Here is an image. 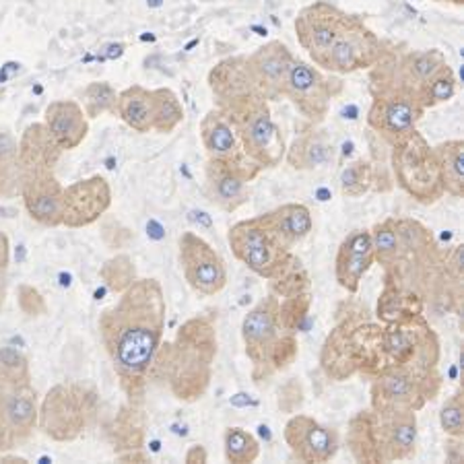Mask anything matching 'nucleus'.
I'll use <instances>...</instances> for the list:
<instances>
[{
  "label": "nucleus",
  "mask_w": 464,
  "mask_h": 464,
  "mask_svg": "<svg viewBox=\"0 0 464 464\" xmlns=\"http://www.w3.org/2000/svg\"><path fill=\"white\" fill-rule=\"evenodd\" d=\"M21 198L25 211L44 227L63 226L64 186L58 182L54 169H35L24 176Z\"/></svg>",
  "instance_id": "obj_14"
},
{
  "label": "nucleus",
  "mask_w": 464,
  "mask_h": 464,
  "mask_svg": "<svg viewBox=\"0 0 464 464\" xmlns=\"http://www.w3.org/2000/svg\"><path fill=\"white\" fill-rule=\"evenodd\" d=\"M118 92L106 81H93L81 93V108L89 120L100 118L103 114H114L116 111Z\"/></svg>",
  "instance_id": "obj_30"
},
{
  "label": "nucleus",
  "mask_w": 464,
  "mask_h": 464,
  "mask_svg": "<svg viewBox=\"0 0 464 464\" xmlns=\"http://www.w3.org/2000/svg\"><path fill=\"white\" fill-rule=\"evenodd\" d=\"M373 262H376V254H373L370 229L351 231V234L341 242L339 252H336V281H339V285L343 289L355 294Z\"/></svg>",
  "instance_id": "obj_18"
},
{
  "label": "nucleus",
  "mask_w": 464,
  "mask_h": 464,
  "mask_svg": "<svg viewBox=\"0 0 464 464\" xmlns=\"http://www.w3.org/2000/svg\"><path fill=\"white\" fill-rule=\"evenodd\" d=\"M153 92V132L169 134L184 122V108L179 97L168 87Z\"/></svg>",
  "instance_id": "obj_28"
},
{
  "label": "nucleus",
  "mask_w": 464,
  "mask_h": 464,
  "mask_svg": "<svg viewBox=\"0 0 464 464\" xmlns=\"http://www.w3.org/2000/svg\"><path fill=\"white\" fill-rule=\"evenodd\" d=\"M372 95L373 100L368 110V126L373 132H378L388 145L392 147L417 130V124L423 118L425 110L415 93L384 89V92H372Z\"/></svg>",
  "instance_id": "obj_10"
},
{
  "label": "nucleus",
  "mask_w": 464,
  "mask_h": 464,
  "mask_svg": "<svg viewBox=\"0 0 464 464\" xmlns=\"http://www.w3.org/2000/svg\"><path fill=\"white\" fill-rule=\"evenodd\" d=\"M234 126L244 153L256 161L258 166L276 168L285 160V139L279 124L275 122L271 106L265 97L254 93L239 97L219 108Z\"/></svg>",
  "instance_id": "obj_2"
},
{
  "label": "nucleus",
  "mask_w": 464,
  "mask_h": 464,
  "mask_svg": "<svg viewBox=\"0 0 464 464\" xmlns=\"http://www.w3.org/2000/svg\"><path fill=\"white\" fill-rule=\"evenodd\" d=\"M248 58V66L254 81H256L258 92L266 102H275L283 97V85H285L289 66L295 56L285 44L273 40L252 52Z\"/></svg>",
  "instance_id": "obj_17"
},
{
  "label": "nucleus",
  "mask_w": 464,
  "mask_h": 464,
  "mask_svg": "<svg viewBox=\"0 0 464 464\" xmlns=\"http://www.w3.org/2000/svg\"><path fill=\"white\" fill-rule=\"evenodd\" d=\"M260 171L262 168L248 155L236 160H207L205 188L208 200L226 213L237 211L248 203V186Z\"/></svg>",
  "instance_id": "obj_11"
},
{
  "label": "nucleus",
  "mask_w": 464,
  "mask_h": 464,
  "mask_svg": "<svg viewBox=\"0 0 464 464\" xmlns=\"http://www.w3.org/2000/svg\"><path fill=\"white\" fill-rule=\"evenodd\" d=\"M343 92L345 83L336 74L324 72L316 64L305 63L297 58L289 66L285 85H283V97L294 103V108L310 124H322L331 111V103Z\"/></svg>",
  "instance_id": "obj_5"
},
{
  "label": "nucleus",
  "mask_w": 464,
  "mask_h": 464,
  "mask_svg": "<svg viewBox=\"0 0 464 464\" xmlns=\"http://www.w3.org/2000/svg\"><path fill=\"white\" fill-rule=\"evenodd\" d=\"M227 239L236 258L265 279H276L291 262V250L273 234L262 215L237 221Z\"/></svg>",
  "instance_id": "obj_6"
},
{
  "label": "nucleus",
  "mask_w": 464,
  "mask_h": 464,
  "mask_svg": "<svg viewBox=\"0 0 464 464\" xmlns=\"http://www.w3.org/2000/svg\"><path fill=\"white\" fill-rule=\"evenodd\" d=\"M40 423V401L32 382H0V452L24 446Z\"/></svg>",
  "instance_id": "obj_9"
},
{
  "label": "nucleus",
  "mask_w": 464,
  "mask_h": 464,
  "mask_svg": "<svg viewBox=\"0 0 464 464\" xmlns=\"http://www.w3.org/2000/svg\"><path fill=\"white\" fill-rule=\"evenodd\" d=\"M208 87H211L215 97V108L226 106V103L246 95H262L256 87V81L252 77L248 58L246 56H231L221 60L208 72Z\"/></svg>",
  "instance_id": "obj_20"
},
{
  "label": "nucleus",
  "mask_w": 464,
  "mask_h": 464,
  "mask_svg": "<svg viewBox=\"0 0 464 464\" xmlns=\"http://www.w3.org/2000/svg\"><path fill=\"white\" fill-rule=\"evenodd\" d=\"M440 425L446 436L454 440H460L464 436V396L460 391L450 396L446 405L441 407Z\"/></svg>",
  "instance_id": "obj_35"
},
{
  "label": "nucleus",
  "mask_w": 464,
  "mask_h": 464,
  "mask_svg": "<svg viewBox=\"0 0 464 464\" xmlns=\"http://www.w3.org/2000/svg\"><path fill=\"white\" fill-rule=\"evenodd\" d=\"M349 13L326 3V0H316L297 13L294 24L297 42L310 54L312 64H318V60L331 50L336 37L349 24Z\"/></svg>",
  "instance_id": "obj_13"
},
{
  "label": "nucleus",
  "mask_w": 464,
  "mask_h": 464,
  "mask_svg": "<svg viewBox=\"0 0 464 464\" xmlns=\"http://www.w3.org/2000/svg\"><path fill=\"white\" fill-rule=\"evenodd\" d=\"M291 454L299 462H328L339 452V433L308 415L291 417L283 431Z\"/></svg>",
  "instance_id": "obj_16"
},
{
  "label": "nucleus",
  "mask_w": 464,
  "mask_h": 464,
  "mask_svg": "<svg viewBox=\"0 0 464 464\" xmlns=\"http://www.w3.org/2000/svg\"><path fill=\"white\" fill-rule=\"evenodd\" d=\"M339 186L343 197L362 198L373 188V166L365 160H355L341 169Z\"/></svg>",
  "instance_id": "obj_32"
},
{
  "label": "nucleus",
  "mask_w": 464,
  "mask_h": 464,
  "mask_svg": "<svg viewBox=\"0 0 464 464\" xmlns=\"http://www.w3.org/2000/svg\"><path fill=\"white\" fill-rule=\"evenodd\" d=\"M19 151V140H14L9 132H0V166L13 161Z\"/></svg>",
  "instance_id": "obj_36"
},
{
  "label": "nucleus",
  "mask_w": 464,
  "mask_h": 464,
  "mask_svg": "<svg viewBox=\"0 0 464 464\" xmlns=\"http://www.w3.org/2000/svg\"><path fill=\"white\" fill-rule=\"evenodd\" d=\"M179 266L184 279L200 295H217L227 285V268L211 244L203 237L186 231L178 242Z\"/></svg>",
  "instance_id": "obj_12"
},
{
  "label": "nucleus",
  "mask_w": 464,
  "mask_h": 464,
  "mask_svg": "<svg viewBox=\"0 0 464 464\" xmlns=\"http://www.w3.org/2000/svg\"><path fill=\"white\" fill-rule=\"evenodd\" d=\"M316 126L318 124H312L308 130L299 134L285 151V160L294 169L312 171L328 166L334 160L331 137L324 130L316 129Z\"/></svg>",
  "instance_id": "obj_23"
},
{
  "label": "nucleus",
  "mask_w": 464,
  "mask_h": 464,
  "mask_svg": "<svg viewBox=\"0 0 464 464\" xmlns=\"http://www.w3.org/2000/svg\"><path fill=\"white\" fill-rule=\"evenodd\" d=\"M433 149L440 160L444 194H450L452 198H464V140L452 139Z\"/></svg>",
  "instance_id": "obj_27"
},
{
  "label": "nucleus",
  "mask_w": 464,
  "mask_h": 464,
  "mask_svg": "<svg viewBox=\"0 0 464 464\" xmlns=\"http://www.w3.org/2000/svg\"><path fill=\"white\" fill-rule=\"evenodd\" d=\"M388 50L391 46L380 40L362 17L351 14L349 24L336 37L331 50L318 60L316 66L324 72L343 77V74L372 69L386 56Z\"/></svg>",
  "instance_id": "obj_7"
},
{
  "label": "nucleus",
  "mask_w": 464,
  "mask_h": 464,
  "mask_svg": "<svg viewBox=\"0 0 464 464\" xmlns=\"http://www.w3.org/2000/svg\"><path fill=\"white\" fill-rule=\"evenodd\" d=\"M456 95V77L450 66H444V69L438 71L433 77L419 89V102H421L423 110L428 111L431 108H438L441 103L450 102Z\"/></svg>",
  "instance_id": "obj_31"
},
{
  "label": "nucleus",
  "mask_w": 464,
  "mask_h": 464,
  "mask_svg": "<svg viewBox=\"0 0 464 464\" xmlns=\"http://www.w3.org/2000/svg\"><path fill=\"white\" fill-rule=\"evenodd\" d=\"M391 161L396 184L417 203L433 205L444 198L438 153L421 132L413 130L409 137L392 145Z\"/></svg>",
  "instance_id": "obj_3"
},
{
  "label": "nucleus",
  "mask_w": 464,
  "mask_h": 464,
  "mask_svg": "<svg viewBox=\"0 0 464 464\" xmlns=\"http://www.w3.org/2000/svg\"><path fill=\"white\" fill-rule=\"evenodd\" d=\"M200 140L208 160H236L246 155L236 129L219 108L207 111L200 120Z\"/></svg>",
  "instance_id": "obj_22"
},
{
  "label": "nucleus",
  "mask_w": 464,
  "mask_h": 464,
  "mask_svg": "<svg viewBox=\"0 0 464 464\" xmlns=\"http://www.w3.org/2000/svg\"><path fill=\"white\" fill-rule=\"evenodd\" d=\"M60 155H63V151L54 143V139L50 137L46 126L32 124L19 140L17 161L21 168V176L35 169H54Z\"/></svg>",
  "instance_id": "obj_24"
},
{
  "label": "nucleus",
  "mask_w": 464,
  "mask_h": 464,
  "mask_svg": "<svg viewBox=\"0 0 464 464\" xmlns=\"http://www.w3.org/2000/svg\"><path fill=\"white\" fill-rule=\"evenodd\" d=\"M262 219L273 234L281 239L283 244L291 250L297 242L308 237L314 229V219L310 208L299 203H287L273 208Z\"/></svg>",
  "instance_id": "obj_25"
},
{
  "label": "nucleus",
  "mask_w": 464,
  "mask_h": 464,
  "mask_svg": "<svg viewBox=\"0 0 464 464\" xmlns=\"http://www.w3.org/2000/svg\"><path fill=\"white\" fill-rule=\"evenodd\" d=\"M226 459L231 464H250L260 456V446L250 431L242 428H227L223 436Z\"/></svg>",
  "instance_id": "obj_33"
},
{
  "label": "nucleus",
  "mask_w": 464,
  "mask_h": 464,
  "mask_svg": "<svg viewBox=\"0 0 464 464\" xmlns=\"http://www.w3.org/2000/svg\"><path fill=\"white\" fill-rule=\"evenodd\" d=\"M370 236L373 254H376L380 265H396V260L402 258V244L396 219H384L382 223H376Z\"/></svg>",
  "instance_id": "obj_29"
},
{
  "label": "nucleus",
  "mask_w": 464,
  "mask_h": 464,
  "mask_svg": "<svg viewBox=\"0 0 464 464\" xmlns=\"http://www.w3.org/2000/svg\"><path fill=\"white\" fill-rule=\"evenodd\" d=\"M42 415V425L46 428V433L58 438L60 430H63L64 423V440H71L77 436V433L85 428V401L81 402V396L72 391V388L58 386L48 394L46 405H44Z\"/></svg>",
  "instance_id": "obj_21"
},
{
  "label": "nucleus",
  "mask_w": 464,
  "mask_h": 464,
  "mask_svg": "<svg viewBox=\"0 0 464 464\" xmlns=\"http://www.w3.org/2000/svg\"><path fill=\"white\" fill-rule=\"evenodd\" d=\"M44 126L60 151H72L83 145L89 134V118L79 102L56 100L44 111Z\"/></svg>",
  "instance_id": "obj_19"
},
{
  "label": "nucleus",
  "mask_w": 464,
  "mask_h": 464,
  "mask_svg": "<svg viewBox=\"0 0 464 464\" xmlns=\"http://www.w3.org/2000/svg\"><path fill=\"white\" fill-rule=\"evenodd\" d=\"M111 207V188L103 176H92L64 186L63 226L87 227Z\"/></svg>",
  "instance_id": "obj_15"
},
{
  "label": "nucleus",
  "mask_w": 464,
  "mask_h": 464,
  "mask_svg": "<svg viewBox=\"0 0 464 464\" xmlns=\"http://www.w3.org/2000/svg\"><path fill=\"white\" fill-rule=\"evenodd\" d=\"M0 382H32V370L17 349H0Z\"/></svg>",
  "instance_id": "obj_34"
},
{
  "label": "nucleus",
  "mask_w": 464,
  "mask_h": 464,
  "mask_svg": "<svg viewBox=\"0 0 464 464\" xmlns=\"http://www.w3.org/2000/svg\"><path fill=\"white\" fill-rule=\"evenodd\" d=\"M430 372L411 370L409 365L388 368L372 384V411L376 413H405L419 411L433 399L438 388L430 384Z\"/></svg>",
  "instance_id": "obj_8"
},
{
  "label": "nucleus",
  "mask_w": 464,
  "mask_h": 464,
  "mask_svg": "<svg viewBox=\"0 0 464 464\" xmlns=\"http://www.w3.org/2000/svg\"><path fill=\"white\" fill-rule=\"evenodd\" d=\"M166 328V297L155 279H139L102 314V341L124 378H139L153 363Z\"/></svg>",
  "instance_id": "obj_1"
},
{
  "label": "nucleus",
  "mask_w": 464,
  "mask_h": 464,
  "mask_svg": "<svg viewBox=\"0 0 464 464\" xmlns=\"http://www.w3.org/2000/svg\"><path fill=\"white\" fill-rule=\"evenodd\" d=\"M122 122L139 134L153 132V92L140 85L126 87L118 92L116 111Z\"/></svg>",
  "instance_id": "obj_26"
},
{
  "label": "nucleus",
  "mask_w": 464,
  "mask_h": 464,
  "mask_svg": "<svg viewBox=\"0 0 464 464\" xmlns=\"http://www.w3.org/2000/svg\"><path fill=\"white\" fill-rule=\"evenodd\" d=\"M9 244H6V237L0 234V266H6V258H9Z\"/></svg>",
  "instance_id": "obj_37"
},
{
  "label": "nucleus",
  "mask_w": 464,
  "mask_h": 464,
  "mask_svg": "<svg viewBox=\"0 0 464 464\" xmlns=\"http://www.w3.org/2000/svg\"><path fill=\"white\" fill-rule=\"evenodd\" d=\"M279 302L275 297H266L256 308H252L242 322V336L246 353L254 362V372L266 365V376L275 370L287 365L294 353H287V349H295V343L291 336L283 334L285 326L281 322Z\"/></svg>",
  "instance_id": "obj_4"
},
{
  "label": "nucleus",
  "mask_w": 464,
  "mask_h": 464,
  "mask_svg": "<svg viewBox=\"0 0 464 464\" xmlns=\"http://www.w3.org/2000/svg\"><path fill=\"white\" fill-rule=\"evenodd\" d=\"M433 3H441V5H454V6H462L464 0H433Z\"/></svg>",
  "instance_id": "obj_38"
}]
</instances>
